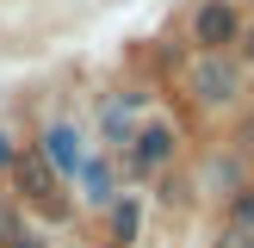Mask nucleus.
<instances>
[{
	"mask_svg": "<svg viewBox=\"0 0 254 248\" xmlns=\"http://www.w3.org/2000/svg\"><path fill=\"white\" fill-rule=\"evenodd\" d=\"M186 87H192L205 106H223V99L236 93V68H230L223 56H198V62H192V74H186Z\"/></svg>",
	"mask_w": 254,
	"mask_h": 248,
	"instance_id": "f257e3e1",
	"label": "nucleus"
},
{
	"mask_svg": "<svg viewBox=\"0 0 254 248\" xmlns=\"http://www.w3.org/2000/svg\"><path fill=\"white\" fill-rule=\"evenodd\" d=\"M6 161H12V149H6V136H0V168H6Z\"/></svg>",
	"mask_w": 254,
	"mask_h": 248,
	"instance_id": "1a4fd4ad",
	"label": "nucleus"
},
{
	"mask_svg": "<svg viewBox=\"0 0 254 248\" xmlns=\"http://www.w3.org/2000/svg\"><path fill=\"white\" fill-rule=\"evenodd\" d=\"M236 230H254V186L236 198Z\"/></svg>",
	"mask_w": 254,
	"mask_h": 248,
	"instance_id": "423d86ee",
	"label": "nucleus"
},
{
	"mask_svg": "<svg viewBox=\"0 0 254 248\" xmlns=\"http://www.w3.org/2000/svg\"><path fill=\"white\" fill-rule=\"evenodd\" d=\"M217 248H254V230H223Z\"/></svg>",
	"mask_w": 254,
	"mask_h": 248,
	"instance_id": "0eeeda50",
	"label": "nucleus"
},
{
	"mask_svg": "<svg viewBox=\"0 0 254 248\" xmlns=\"http://www.w3.org/2000/svg\"><path fill=\"white\" fill-rule=\"evenodd\" d=\"M248 56H254V31H248Z\"/></svg>",
	"mask_w": 254,
	"mask_h": 248,
	"instance_id": "9d476101",
	"label": "nucleus"
},
{
	"mask_svg": "<svg viewBox=\"0 0 254 248\" xmlns=\"http://www.w3.org/2000/svg\"><path fill=\"white\" fill-rule=\"evenodd\" d=\"M44 161H56V168H81V136H74L68 124H56V130L44 136Z\"/></svg>",
	"mask_w": 254,
	"mask_h": 248,
	"instance_id": "39448f33",
	"label": "nucleus"
},
{
	"mask_svg": "<svg viewBox=\"0 0 254 248\" xmlns=\"http://www.w3.org/2000/svg\"><path fill=\"white\" fill-rule=\"evenodd\" d=\"M174 155V130H168V124H149V130L143 136H136V149H130V161H136V168H161V161H168Z\"/></svg>",
	"mask_w": 254,
	"mask_h": 248,
	"instance_id": "20e7f679",
	"label": "nucleus"
},
{
	"mask_svg": "<svg viewBox=\"0 0 254 248\" xmlns=\"http://www.w3.org/2000/svg\"><path fill=\"white\" fill-rule=\"evenodd\" d=\"M19 174H25V186H31V198H44L50 211L62 205V198H56V168L44 161V149H25V155H19Z\"/></svg>",
	"mask_w": 254,
	"mask_h": 248,
	"instance_id": "7ed1b4c3",
	"label": "nucleus"
},
{
	"mask_svg": "<svg viewBox=\"0 0 254 248\" xmlns=\"http://www.w3.org/2000/svg\"><path fill=\"white\" fill-rule=\"evenodd\" d=\"M192 31H198V44H205L211 56H217V50H223V44H230V37H236V12L223 6V0H211V6H198Z\"/></svg>",
	"mask_w": 254,
	"mask_h": 248,
	"instance_id": "f03ea898",
	"label": "nucleus"
},
{
	"mask_svg": "<svg viewBox=\"0 0 254 248\" xmlns=\"http://www.w3.org/2000/svg\"><path fill=\"white\" fill-rule=\"evenodd\" d=\"M19 248H37V242H19Z\"/></svg>",
	"mask_w": 254,
	"mask_h": 248,
	"instance_id": "9b49d317",
	"label": "nucleus"
},
{
	"mask_svg": "<svg viewBox=\"0 0 254 248\" xmlns=\"http://www.w3.org/2000/svg\"><path fill=\"white\" fill-rule=\"evenodd\" d=\"M0 242H19V217H12L6 205H0Z\"/></svg>",
	"mask_w": 254,
	"mask_h": 248,
	"instance_id": "6e6552de",
	"label": "nucleus"
}]
</instances>
